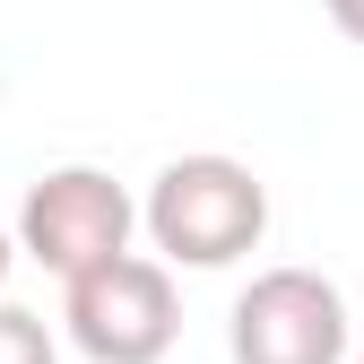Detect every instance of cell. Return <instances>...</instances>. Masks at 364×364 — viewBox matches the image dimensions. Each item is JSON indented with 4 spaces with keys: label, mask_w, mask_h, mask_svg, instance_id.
<instances>
[{
    "label": "cell",
    "mask_w": 364,
    "mask_h": 364,
    "mask_svg": "<svg viewBox=\"0 0 364 364\" xmlns=\"http://www.w3.org/2000/svg\"><path fill=\"white\" fill-rule=\"evenodd\" d=\"M139 225L173 269H235L269 235V182L243 156H173L148 182Z\"/></svg>",
    "instance_id": "obj_1"
},
{
    "label": "cell",
    "mask_w": 364,
    "mask_h": 364,
    "mask_svg": "<svg viewBox=\"0 0 364 364\" xmlns=\"http://www.w3.org/2000/svg\"><path fill=\"white\" fill-rule=\"evenodd\" d=\"M61 321H70L87 364H165L182 338L173 260L113 252L96 269H78V278H61Z\"/></svg>",
    "instance_id": "obj_2"
},
{
    "label": "cell",
    "mask_w": 364,
    "mask_h": 364,
    "mask_svg": "<svg viewBox=\"0 0 364 364\" xmlns=\"http://www.w3.org/2000/svg\"><path fill=\"white\" fill-rule=\"evenodd\" d=\"M130 225H139V200L105 165H53L18 208V252L43 260L53 278H78V269L130 252Z\"/></svg>",
    "instance_id": "obj_3"
},
{
    "label": "cell",
    "mask_w": 364,
    "mask_h": 364,
    "mask_svg": "<svg viewBox=\"0 0 364 364\" xmlns=\"http://www.w3.org/2000/svg\"><path fill=\"white\" fill-rule=\"evenodd\" d=\"M235 364H347V295L321 269H260L225 321Z\"/></svg>",
    "instance_id": "obj_4"
},
{
    "label": "cell",
    "mask_w": 364,
    "mask_h": 364,
    "mask_svg": "<svg viewBox=\"0 0 364 364\" xmlns=\"http://www.w3.org/2000/svg\"><path fill=\"white\" fill-rule=\"evenodd\" d=\"M0 364H61V355H53V330H43V312L0 304Z\"/></svg>",
    "instance_id": "obj_5"
},
{
    "label": "cell",
    "mask_w": 364,
    "mask_h": 364,
    "mask_svg": "<svg viewBox=\"0 0 364 364\" xmlns=\"http://www.w3.org/2000/svg\"><path fill=\"white\" fill-rule=\"evenodd\" d=\"M321 9L338 18V35H347V43H364V0H321Z\"/></svg>",
    "instance_id": "obj_6"
},
{
    "label": "cell",
    "mask_w": 364,
    "mask_h": 364,
    "mask_svg": "<svg viewBox=\"0 0 364 364\" xmlns=\"http://www.w3.org/2000/svg\"><path fill=\"white\" fill-rule=\"evenodd\" d=\"M9 260H18V235H9V225H0V278H9Z\"/></svg>",
    "instance_id": "obj_7"
},
{
    "label": "cell",
    "mask_w": 364,
    "mask_h": 364,
    "mask_svg": "<svg viewBox=\"0 0 364 364\" xmlns=\"http://www.w3.org/2000/svg\"><path fill=\"white\" fill-rule=\"evenodd\" d=\"M355 364H364V355H355Z\"/></svg>",
    "instance_id": "obj_8"
}]
</instances>
